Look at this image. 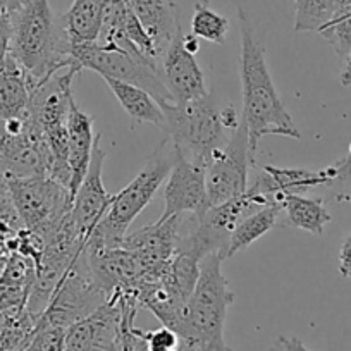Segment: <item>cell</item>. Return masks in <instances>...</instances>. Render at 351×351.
Wrapping results in <instances>:
<instances>
[{"instance_id": "cell-32", "label": "cell", "mask_w": 351, "mask_h": 351, "mask_svg": "<svg viewBox=\"0 0 351 351\" xmlns=\"http://www.w3.org/2000/svg\"><path fill=\"white\" fill-rule=\"evenodd\" d=\"M339 274L344 279H351V232L339 248Z\"/></svg>"}, {"instance_id": "cell-28", "label": "cell", "mask_w": 351, "mask_h": 351, "mask_svg": "<svg viewBox=\"0 0 351 351\" xmlns=\"http://www.w3.org/2000/svg\"><path fill=\"white\" fill-rule=\"evenodd\" d=\"M25 228L11 197L8 193H0V239H11Z\"/></svg>"}, {"instance_id": "cell-4", "label": "cell", "mask_w": 351, "mask_h": 351, "mask_svg": "<svg viewBox=\"0 0 351 351\" xmlns=\"http://www.w3.org/2000/svg\"><path fill=\"white\" fill-rule=\"evenodd\" d=\"M176 162V150L171 141L164 136L154 154L147 158L134 180L126 188L114 195L112 205L106 217L99 222L86 239V250L117 248L123 243L128 229L134 219L145 210L155 197L160 184L167 180L169 172Z\"/></svg>"}, {"instance_id": "cell-8", "label": "cell", "mask_w": 351, "mask_h": 351, "mask_svg": "<svg viewBox=\"0 0 351 351\" xmlns=\"http://www.w3.org/2000/svg\"><path fill=\"white\" fill-rule=\"evenodd\" d=\"M107 300L109 296L93 282L88 269L86 253L83 252L59 281L45 312L40 315L38 326L67 329L74 322L95 312Z\"/></svg>"}, {"instance_id": "cell-37", "label": "cell", "mask_w": 351, "mask_h": 351, "mask_svg": "<svg viewBox=\"0 0 351 351\" xmlns=\"http://www.w3.org/2000/svg\"><path fill=\"white\" fill-rule=\"evenodd\" d=\"M9 255H11V248H9L8 241L5 239H0V269L4 267L5 260L9 258Z\"/></svg>"}, {"instance_id": "cell-2", "label": "cell", "mask_w": 351, "mask_h": 351, "mask_svg": "<svg viewBox=\"0 0 351 351\" xmlns=\"http://www.w3.org/2000/svg\"><path fill=\"white\" fill-rule=\"evenodd\" d=\"M5 4L12 19L11 56L29 76L33 90L69 67L81 73L71 57L64 25L57 26L49 0H5Z\"/></svg>"}, {"instance_id": "cell-9", "label": "cell", "mask_w": 351, "mask_h": 351, "mask_svg": "<svg viewBox=\"0 0 351 351\" xmlns=\"http://www.w3.org/2000/svg\"><path fill=\"white\" fill-rule=\"evenodd\" d=\"M255 160L250 155L248 130L241 119L221 152L214 155L205 172L208 207L241 197L248 190V172Z\"/></svg>"}, {"instance_id": "cell-15", "label": "cell", "mask_w": 351, "mask_h": 351, "mask_svg": "<svg viewBox=\"0 0 351 351\" xmlns=\"http://www.w3.org/2000/svg\"><path fill=\"white\" fill-rule=\"evenodd\" d=\"M162 80L174 104H186L208 95L205 74L195 53L188 52L183 33L176 36L160 59Z\"/></svg>"}, {"instance_id": "cell-22", "label": "cell", "mask_w": 351, "mask_h": 351, "mask_svg": "<svg viewBox=\"0 0 351 351\" xmlns=\"http://www.w3.org/2000/svg\"><path fill=\"white\" fill-rule=\"evenodd\" d=\"M104 80L131 119L136 123L155 124L158 128L164 126V112L160 109V104L147 90L131 83L112 80V77H104Z\"/></svg>"}, {"instance_id": "cell-25", "label": "cell", "mask_w": 351, "mask_h": 351, "mask_svg": "<svg viewBox=\"0 0 351 351\" xmlns=\"http://www.w3.org/2000/svg\"><path fill=\"white\" fill-rule=\"evenodd\" d=\"M339 59H344L351 49V2H336L329 21L319 29Z\"/></svg>"}, {"instance_id": "cell-44", "label": "cell", "mask_w": 351, "mask_h": 351, "mask_svg": "<svg viewBox=\"0 0 351 351\" xmlns=\"http://www.w3.org/2000/svg\"><path fill=\"white\" fill-rule=\"evenodd\" d=\"M224 351H232V350H231V348H228V350H224Z\"/></svg>"}, {"instance_id": "cell-24", "label": "cell", "mask_w": 351, "mask_h": 351, "mask_svg": "<svg viewBox=\"0 0 351 351\" xmlns=\"http://www.w3.org/2000/svg\"><path fill=\"white\" fill-rule=\"evenodd\" d=\"M281 210V204H269L260 208V210L250 214L248 217L243 219L238 224V228L232 231L222 258H231L238 252L248 248L252 243L262 238L263 234H267L271 229H274L276 224H278V217Z\"/></svg>"}, {"instance_id": "cell-40", "label": "cell", "mask_w": 351, "mask_h": 351, "mask_svg": "<svg viewBox=\"0 0 351 351\" xmlns=\"http://www.w3.org/2000/svg\"><path fill=\"white\" fill-rule=\"evenodd\" d=\"M271 351H282V346H281V343H279V341H276V343H274V346L271 348Z\"/></svg>"}, {"instance_id": "cell-6", "label": "cell", "mask_w": 351, "mask_h": 351, "mask_svg": "<svg viewBox=\"0 0 351 351\" xmlns=\"http://www.w3.org/2000/svg\"><path fill=\"white\" fill-rule=\"evenodd\" d=\"M71 57L81 71L92 69L102 77H112L143 88L158 104L172 102L162 80L160 62L134 57L124 50L97 42L71 45Z\"/></svg>"}, {"instance_id": "cell-33", "label": "cell", "mask_w": 351, "mask_h": 351, "mask_svg": "<svg viewBox=\"0 0 351 351\" xmlns=\"http://www.w3.org/2000/svg\"><path fill=\"white\" fill-rule=\"evenodd\" d=\"M221 121L222 126L229 131V133H234L236 128L239 126L241 119H238V114H236L234 106H228L224 109H221Z\"/></svg>"}, {"instance_id": "cell-35", "label": "cell", "mask_w": 351, "mask_h": 351, "mask_svg": "<svg viewBox=\"0 0 351 351\" xmlns=\"http://www.w3.org/2000/svg\"><path fill=\"white\" fill-rule=\"evenodd\" d=\"M343 69H341V76H339V81L343 86H351V49L350 52L346 53V57L343 59Z\"/></svg>"}, {"instance_id": "cell-27", "label": "cell", "mask_w": 351, "mask_h": 351, "mask_svg": "<svg viewBox=\"0 0 351 351\" xmlns=\"http://www.w3.org/2000/svg\"><path fill=\"white\" fill-rule=\"evenodd\" d=\"M336 0H295V32H315L326 25L334 12Z\"/></svg>"}, {"instance_id": "cell-14", "label": "cell", "mask_w": 351, "mask_h": 351, "mask_svg": "<svg viewBox=\"0 0 351 351\" xmlns=\"http://www.w3.org/2000/svg\"><path fill=\"white\" fill-rule=\"evenodd\" d=\"M100 141L102 134H97L93 141L92 160L73 198V222L84 239L90 238L93 229L106 217L114 200V195L106 190L102 181V169L107 154L100 147Z\"/></svg>"}, {"instance_id": "cell-12", "label": "cell", "mask_w": 351, "mask_h": 351, "mask_svg": "<svg viewBox=\"0 0 351 351\" xmlns=\"http://www.w3.org/2000/svg\"><path fill=\"white\" fill-rule=\"evenodd\" d=\"M181 217L183 215H174L165 221H157L124 236L121 246L136 255L147 267L148 274L145 281H152L164 274L171 260L174 258L181 239Z\"/></svg>"}, {"instance_id": "cell-45", "label": "cell", "mask_w": 351, "mask_h": 351, "mask_svg": "<svg viewBox=\"0 0 351 351\" xmlns=\"http://www.w3.org/2000/svg\"><path fill=\"white\" fill-rule=\"evenodd\" d=\"M26 351H29V350H26Z\"/></svg>"}, {"instance_id": "cell-5", "label": "cell", "mask_w": 351, "mask_h": 351, "mask_svg": "<svg viewBox=\"0 0 351 351\" xmlns=\"http://www.w3.org/2000/svg\"><path fill=\"white\" fill-rule=\"evenodd\" d=\"M160 109L164 112L162 130L176 154L200 167H208L232 134L222 126L221 109L210 93L186 104L160 102Z\"/></svg>"}, {"instance_id": "cell-17", "label": "cell", "mask_w": 351, "mask_h": 351, "mask_svg": "<svg viewBox=\"0 0 351 351\" xmlns=\"http://www.w3.org/2000/svg\"><path fill=\"white\" fill-rule=\"evenodd\" d=\"M126 4L148 33L162 59L176 36L181 35L176 0H126Z\"/></svg>"}, {"instance_id": "cell-23", "label": "cell", "mask_w": 351, "mask_h": 351, "mask_svg": "<svg viewBox=\"0 0 351 351\" xmlns=\"http://www.w3.org/2000/svg\"><path fill=\"white\" fill-rule=\"evenodd\" d=\"M38 315L28 306H14L0 313V344L5 351H26L38 329Z\"/></svg>"}, {"instance_id": "cell-11", "label": "cell", "mask_w": 351, "mask_h": 351, "mask_svg": "<svg viewBox=\"0 0 351 351\" xmlns=\"http://www.w3.org/2000/svg\"><path fill=\"white\" fill-rule=\"evenodd\" d=\"M50 165V148L45 134L32 119L18 134H0V172L11 178L47 176Z\"/></svg>"}, {"instance_id": "cell-29", "label": "cell", "mask_w": 351, "mask_h": 351, "mask_svg": "<svg viewBox=\"0 0 351 351\" xmlns=\"http://www.w3.org/2000/svg\"><path fill=\"white\" fill-rule=\"evenodd\" d=\"M66 329L53 326H38L35 337L29 344V351H64Z\"/></svg>"}, {"instance_id": "cell-26", "label": "cell", "mask_w": 351, "mask_h": 351, "mask_svg": "<svg viewBox=\"0 0 351 351\" xmlns=\"http://www.w3.org/2000/svg\"><path fill=\"white\" fill-rule=\"evenodd\" d=\"M229 32V21L208 8V2H197L191 18V35L210 43H224Z\"/></svg>"}, {"instance_id": "cell-31", "label": "cell", "mask_w": 351, "mask_h": 351, "mask_svg": "<svg viewBox=\"0 0 351 351\" xmlns=\"http://www.w3.org/2000/svg\"><path fill=\"white\" fill-rule=\"evenodd\" d=\"M12 19L5 0H0V67L11 57Z\"/></svg>"}, {"instance_id": "cell-30", "label": "cell", "mask_w": 351, "mask_h": 351, "mask_svg": "<svg viewBox=\"0 0 351 351\" xmlns=\"http://www.w3.org/2000/svg\"><path fill=\"white\" fill-rule=\"evenodd\" d=\"M140 336L147 343L148 351H176L180 348V336L176 334V330L165 326L150 332L140 329Z\"/></svg>"}, {"instance_id": "cell-16", "label": "cell", "mask_w": 351, "mask_h": 351, "mask_svg": "<svg viewBox=\"0 0 351 351\" xmlns=\"http://www.w3.org/2000/svg\"><path fill=\"white\" fill-rule=\"evenodd\" d=\"M332 167H324L319 171L305 167H274V165H265L260 171L258 178L250 191L255 195L265 197L272 204H279V198L288 193H300L312 190L315 186H329L332 181Z\"/></svg>"}, {"instance_id": "cell-38", "label": "cell", "mask_w": 351, "mask_h": 351, "mask_svg": "<svg viewBox=\"0 0 351 351\" xmlns=\"http://www.w3.org/2000/svg\"><path fill=\"white\" fill-rule=\"evenodd\" d=\"M336 200H337V202H351V184L346 188V190L343 191V193L337 195Z\"/></svg>"}, {"instance_id": "cell-36", "label": "cell", "mask_w": 351, "mask_h": 351, "mask_svg": "<svg viewBox=\"0 0 351 351\" xmlns=\"http://www.w3.org/2000/svg\"><path fill=\"white\" fill-rule=\"evenodd\" d=\"M200 38H197V36H193L190 33V35H183V43L184 47H186L188 52L191 53H197L198 50H200V42H198Z\"/></svg>"}, {"instance_id": "cell-42", "label": "cell", "mask_w": 351, "mask_h": 351, "mask_svg": "<svg viewBox=\"0 0 351 351\" xmlns=\"http://www.w3.org/2000/svg\"><path fill=\"white\" fill-rule=\"evenodd\" d=\"M0 351H5V350H4V348H2V344H0Z\"/></svg>"}, {"instance_id": "cell-1", "label": "cell", "mask_w": 351, "mask_h": 351, "mask_svg": "<svg viewBox=\"0 0 351 351\" xmlns=\"http://www.w3.org/2000/svg\"><path fill=\"white\" fill-rule=\"evenodd\" d=\"M239 32H241V56H239V77H241L243 117L248 130L250 155L255 160L258 143L263 136H278L300 140L302 133L296 128L291 114L282 104L272 81L265 60V49L253 33L248 16L238 8Z\"/></svg>"}, {"instance_id": "cell-39", "label": "cell", "mask_w": 351, "mask_h": 351, "mask_svg": "<svg viewBox=\"0 0 351 351\" xmlns=\"http://www.w3.org/2000/svg\"><path fill=\"white\" fill-rule=\"evenodd\" d=\"M0 193H8V178L0 172Z\"/></svg>"}, {"instance_id": "cell-20", "label": "cell", "mask_w": 351, "mask_h": 351, "mask_svg": "<svg viewBox=\"0 0 351 351\" xmlns=\"http://www.w3.org/2000/svg\"><path fill=\"white\" fill-rule=\"evenodd\" d=\"M109 0H74L62 16V25L71 45L92 43L99 40Z\"/></svg>"}, {"instance_id": "cell-3", "label": "cell", "mask_w": 351, "mask_h": 351, "mask_svg": "<svg viewBox=\"0 0 351 351\" xmlns=\"http://www.w3.org/2000/svg\"><path fill=\"white\" fill-rule=\"evenodd\" d=\"M221 263L219 253H210L202 260L200 278L178 330L180 346L186 351H224L229 348L224 341V324L234 293L222 274Z\"/></svg>"}, {"instance_id": "cell-43", "label": "cell", "mask_w": 351, "mask_h": 351, "mask_svg": "<svg viewBox=\"0 0 351 351\" xmlns=\"http://www.w3.org/2000/svg\"><path fill=\"white\" fill-rule=\"evenodd\" d=\"M348 154H350V155H351V145H350V150H348Z\"/></svg>"}, {"instance_id": "cell-19", "label": "cell", "mask_w": 351, "mask_h": 351, "mask_svg": "<svg viewBox=\"0 0 351 351\" xmlns=\"http://www.w3.org/2000/svg\"><path fill=\"white\" fill-rule=\"evenodd\" d=\"M32 93V80L11 56L0 67V124L11 119H26Z\"/></svg>"}, {"instance_id": "cell-34", "label": "cell", "mask_w": 351, "mask_h": 351, "mask_svg": "<svg viewBox=\"0 0 351 351\" xmlns=\"http://www.w3.org/2000/svg\"><path fill=\"white\" fill-rule=\"evenodd\" d=\"M279 343H281L282 351H308L305 348V344L298 339V337H285L279 336Z\"/></svg>"}, {"instance_id": "cell-21", "label": "cell", "mask_w": 351, "mask_h": 351, "mask_svg": "<svg viewBox=\"0 0 351 351\" xmlns=\"http://www.w3.org/2000/svg\"><path fill=\"white\" fill-rule=\"evenodd\" d=\"M279 204L286 210V224L315 236H322L326 226L332 221L324 198H308L300 193H288L279 198Z\"/></svg>"}, {"instance_id": "cell-41", "label": "cell", "mask_w": 351, "mask_h": 351, "mask_svg": "<svg viewBox=\"0 0 351 351\" xmlns=\"http://www.w3.org/2000/svg\"><path fill=\"white\" fill-rule=\"evenodd\" d=\"M176 351H186V350H184V348H181V346H180V348H178V350H176Z\"/></svg>"}, {"instance_id": "cell-18", "label": "cell", "mask_w": 351, "mask_h": 351, "mask_svg": "<svg viewBox=\"0 0 351 351\" xmlns=\"http://www.w3.org/2000/svg\"><path fill=\"white\" fill-rule=\"evenodd\" d=\"M67 150L71 167V195H76L81 181L88 171L93 152V119L77 107L73 99L67 114Z\"/></svg>"}, {"instance_id": "cell-10", "label": "cell", "mask_w": 351, "mask_h": 351, "mask_svg": "<svg viewBox=\"0 0 351 351\" xmlns=\"http://www.w3.org/2000/svg\"><path fill=\"white\" fill-rule=\"evenodd\" d=\"M123 327V298L112 293L104 305L66 329L64 351H117Z\"/></svg>"}, {"instance_id": "cell-13", "label": "cell", "mask_w": 351, "mask_h": 351, "mask_svg": "<svg viewBox=\"0 0 351 351\" xmlns=\"http://www.w3.org/2000/svg\"><path fill=\"white\" fill-rule=\"evenodd\" d=\"M207 169L186 160L176 154V162L167 176L164 190V212L158 221H165L174 215L190 214L191 219H198L208 208Z\"/></svg>"}, {"instance_id": "cell-7", "label": "cell", "mask_w": 351, "mask_h": 351, "mask_svg": "<svg viewBox=\"0 0 351 351\" xmlns=\"http://www.w3.org/2000/svg\"><path fill=\"white\" fill-rule=\"evenodd\" d=\"M11 197L25 228L40 236L52 231L73 210V195L49 176L11 178L8 180Z\"/></svg>"}]
</instances>
